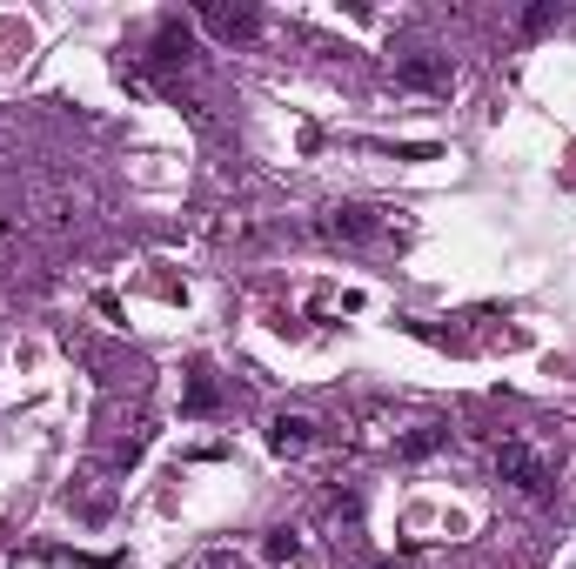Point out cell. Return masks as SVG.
I'll use <instances>...</instances> for the list:
<instances>
[{"mask_svg": "<svg viewBox=\"0 0 576 569\" xmlns=\"http://www.w3.org/2000/svg\"><path fill=\"white\" fill-rule=\"evenodd\" d=\"M201 21L215 27L222 41H255V34H262V14H255V7H201Z\"/></svg>", "mask_w": 576, "mask_h": 569, "instance_id": "277c9868", "label": "cell"}, {"mask_svg": "<svg viewBox=\"0 0 576 569\" xmlns=\"http://www.w3.org/2000/svg\"><path fill=\"white\" fill-rule=\"evenodd\" d=\"M295 556H302V536H295V529H275V536H268V563H295Z\"/></svg>", "mask_w": 576, "mask_h": 569, "instance_id": "9c48e42d", "label": "cell"}, {"mask_svg": "<svg viewBox=\"0 0 576 569\" xmlns=\"http://www.w3.org/2000/svg\"><path fill=\"white\" fill-rule=\"evenodd\" d=\"M556 27V7H530V14H523V34H550Z\"/></svg>", "mask_w": 576, "mask_h": 569, "instance_id": "30bf717a", "label": "cell"}, {"mask_svg": "<svg viewBox=\"0 0 576 569\" xmlns=\"http://www.w3.org/2000/svg\"><path fill=\"white\" fill-rule=\"evenodd\" d=\"M309 442H315V422H309V416H275V422H268V449H275L282 462L302 456Z\"/></svg>", "mask_w": 576, "mask_h": 569, "instance_id": "5b68a950", "label": "cell"}, {"mask_svg": "<svg viewBox=\"0 0 576 569\" xmlns=\"http://www.w3.org/2000/svg\"><path fill=\"white\" fill-rule=\"evenodd\" d=\"M215 402H222V395H215V382H208V375H188V402H181V409H188V416H215Z\"/></svg>", "mask_w": 576, "mask_h": 569, "instance_id": "52a82bcc", "label": "cell"}, {"mask_svg": "<svg viewBox=\"0 0 576 569\" xmlns=\"http://www.w3.org/2000/svg\"><path fill=\"white\" fill-rule=\"evenodd\" d=\"M496 469H503V482H516L523 496H550V469H543V456H536L530 442H503V449H496Z\"/></svg>", "mask_w": 576, "mask_h": 569, "instance_id": "6da1fadb", "label": "cell"}, {"mask_svg": "<svg viewBox=\"0 0 576 569\" xmlns=\"http://www.w3.org/2000/svg\"><path fill=\"white\" fill-rule=\"evenodd\" d=\"M148 61H155V67H181V61H188V27H181V21H161L155 41H148Z\"/></svg>", "mask_w": 576, "mask_h": 569, "instance_id": "8992f818", "label": "cell"}, {"mask_svg": "<svg viewBox=\"0 0 576 569\" xmlns=\"http://www.w3.org/2000/svg\"><path fill=\"white\" fill-rule=\"evenodd\" d=\"M443 442H449V429H416V436H402V456L422 462V456H436Z\"/></svg>", "mask_w": 576, "mask_h": 569, "instance_id": "ba28073f", "label": "cell"}, {"mask_svg": "<svg viewBox=\"0 0 576 569\" xmlns=\"http://www.w3.org/2000/svg\"><path fill=\"white\" fill-rule=\"evenodd\" d=\"M396 81L409 94H449V81H456V74H449V61H436V54H409V61L396 67Z\"/></svg>", "mask_w": 576, "mask_h": 569, "instance_id": "7a4b0ae2", "label": "cell"}, {"mask_svg": "<svg viewBox=\"0 0 576 569\" xmlns=\"http://www.w3.org/2000/svg\"><path fill=\"white\" fill-rule=\"evenodd\" d=\"M322 228H329L335 241H369V235H382V208H369V201H342Z\"/></svg>", "mask_w": 576, "mask_h": 569, "instance_id": "3957f363", "label": "cell"}]
</instances>
